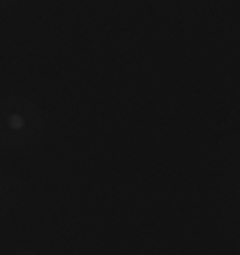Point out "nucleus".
Wrapping results in <instances>:
<instances>
[{
    "instance_id": "1",
    "label": "nucleus",
    "mask_w": 240,
    "mask_h": 255,
    "mask_svg": "<svg viewBox=\"0 0 240 255\" xmlns=\"http://www.w3.org/2000/svg\"><path fill=\"white\" fill-rule=\"evenodd\" d=\"M48 117L33 97L21 92L0 96V146L10 151H26L43 140Z\"/></svg>"
},
{
    "instance_id": "2",
    "label": "nucleus",
    "mask_w": 240,
    "mask_h": 255,
    "mask_svg": "<svg viewBox=\"0 0 240 255\" xmlns=\"http://www.w3.org/2000/svg\"><path fill=\"white\" fill-rule=\"evenodd\" d=\"M21 186L12 168L0 165V218L10 213L20 198Z\"/></svg>"
},
{
    "instance_id": "3",
    "label": "nucleus",
    "mask_w": 240,
    "mask_h": 255,
    "mask_svg": "<svg viewBox=\"0 0 240 255\" xmlns=\"http://www.w3.org/2000/svg\"><path fill=\"white\" fill-rule=\"evenodd\" d=\"M12 255H41V254H38L35 251H30V249H20V251L13 252Z\"/></svg>"
},
{
    "instance_id": "4",
    "label": "nucleus",
    "mask_w": 240,
    "mask_h": 255,
    "mask_svg": "<svg viewBox=\"0 0 240 255\" xmlns=\"http://www.w3.org/2000/svg\"><path fill=\"white\" fill-rule=\"evenodd\" d=\"M15 2H17V0H0V10H7L8 7H12Z\"/></svg>"
}]
</instances>
